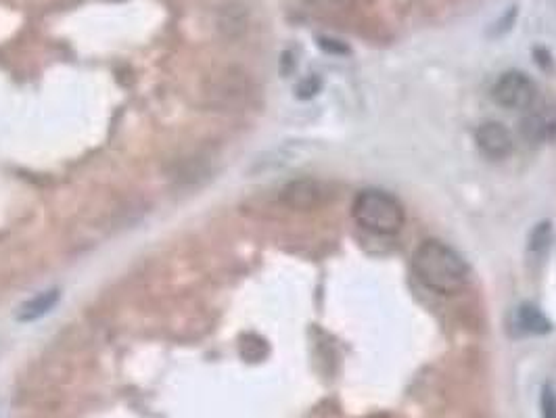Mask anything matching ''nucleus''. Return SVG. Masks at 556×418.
Wrapping results in <instances>:
<instances>
[{
  "instance_id": "obj_10",
  "label": "nucleus",
  "mask_w": 556,
  "mask_h": 418,
  "mask_svg": "<svg viewBox=\"0 0 556 418\" xmlns=\"http://www.w3.org/2000/svg\"><path fill=\"white\" fill-rule=\"evenodd\" d=\"M540 410H542V418H556V389L550 383L542 387Z\"/></svg>"
},
{
  "instance_id": "obj_6",
  "label": "nucleus",
  "mask_w": 556,
  "mask_h": 418,
  "mask_svg": "<svg viewBox=\"0 0 556 418\" xmlns=\"http://www.w3.org/2000/svg\"><path fill=\"white\" fill-rule=\"evenodd\" d=\"M519 132L531 145L556 141V107H531L519 124Z\"/></svg>"
},
{
  "instance_id": "obj_8",
  "label": "nucleus",
  "mask_w": 556,
  "mask_h": 418,
  "mask_svg": "<svg viewBox=\"0 0 556 418\" xmlns=\"http://www.w3.org/2000/svg\"><path fill=\"white\" fill-rule=\"evenodd\" d=\"M517 327L527 335H546L552 331V322L534 304H523L517 310Z\"/></svg>"
},
{
  "instance_id": "obj_5",
  "label": "nucleus",
  "mask_w": 556,
  "mask_h": 418,
  "mask_svg": "<svg viewBox=\"0 0 556 418\" xmlns=\"http://www.w3.org/2000/svg\"><path fill=\"white\" fill-rule=\"evenodd\" d=\"M475 145L483 157L500 161L511 157L515 151L513 134L500 122H483L475 130Z\"/></svg>"
},
{
  "instance_id": "obj_4",
  "label": "nucleus",
  "mask_w": 556,
  "mask_h": 418,
  "mask_svg": "<svg viewBox=\"0 0 556 418\" xmlns=\"http://www.w3.org/2000/svg\"><path fill=\"white\" fill-rule=\"evenodd\" d=\"M329 189L316 178H297L285 184L281 191V203L295 212H312V209L327 203Z\"/></svg>"
},
{
  "instance_id": "obj_3",
  "label": "nucleus",
  "mask_w": 556,
  "mask_h": 418,
  "mask_svg": "<svg viewBox=\"0 0 556 418\" xmlns=\"http://www.w3.org/2000/svg\"><path fill=\"white\" fill-rule=\"evenodd\" d=\"M492 99L504 109L529 111L538 103V86L523 72H506L496 80Z\"/></svg>"
},
{
  "instance_id": "obj_2",
  "label": "nucleus",
  "mask_w": 556,
  "mask_h": 418,
  "mask_svg": "<svg viewBox=\"0 0 556 418\" xmlns=\"http://www.w3.org/2000/svg\"><path fill=\"white\" fill-rule=\"evenodd\" d=\"M356 224L377 237H391L406 224L404 205L381 189H364L356 195L352 205Z\"/></svg>"
},
{
  "instance_id": "obj_1",
  "label": "nucleus",
  "mask_w": 556,
  "mask_h": 418,
  "mask_svg": "<svg viewBox=\"0 0 556 418\" xmlns=\"http://www.w3.org/2000/svg\"><path fill=\"white\" fill-rule=\"evenodd\" d=\"M412 272L419 283L437 295H456L469 285V266L450 245L423 241L412 253Z\"/></svg>"
},
{
  "instance_id": "obj_12",
  "label": "nucleus",
  "mask_w": 556,
  "mask_h": 418,
  "mask_svg": "<svg viewBox=\"0 0 556 418\" xmlns=\"http://www.w3.org/2000/svg\"><path fill=\"white\" fill-rule=\"evenodd\" d=\"M320 49H324V51H329V53H335V55H347L350 53V49H347V46L343 44V42H339V40H331V38H320Z\"/></svg>"
},
{
  "instance_id": "obj_11",
  "label": "nucleus",
  "mask_w": 556,
  "mask_h": 418,
  "mask_svg": "<svg viewBox=\"0 0 556 418\" xmlns=\"http://www.w3.org/2000/svg\"><path fill=\"white\" fill-rule=\"evenodd\" d=\"M295 90H297V97L299 99H310L320 90V80L316 76H310L306 80H301Z\"/></svg>"
},
{
  "instance_id": "obj_9",
  "label": "nucleus",
  "mask_w": 556,
  "mask_h": 418,
  "mask_svg": "<svg viewBox=\"0 0 556 418\" xmlns=\"http://www.w3.org/2000/svg\"><path fill=\"white\" fill-rule=\"evenodd\" d=\"M550 241H552V226H550V222H542L534 228V232H531L529 251L542 255L548 249Z\"/></svg>"
},
{
  "instance_id": "obj_7",
  "label": "nucleus",
  "mask_w": 556,
  "mask_h": 418,
  "mask_svg": "<svg viewBox=\"0 0 556 418\" xmlns=\"http://www.w3.org/2000/svg\"><path fill=\"white\" fill-rule=\"evenodd\" d=\"M59 289H46L34 297H30L28 301H23V304L17 308L15 312V320L17 322H36L42 316H46L49 312L55 310V306L59 304Z\"/></svg>"
}]
</instances>
